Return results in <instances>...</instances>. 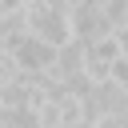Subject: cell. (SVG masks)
I'll return each instance as SVG.
<instances>
[{"label":"cell","instance_id":"6da1fadb","mask_svg":"<svg viewBox=\"0 0 128 128\" xmlns=\"http://www.w3.org/2000/svg\"><path fill=\"white\" fill-rule=\"evenodd\" d=\"M8 56L16 60V68L20 72H28V76H40V72H48L52 68V60H56V48L52 44H44L40 36H32V32H24L12 48H8Z\"/></svg>","mask_w":128,"mask_h":128},{"label":"cell","instance_id":"7a4b0ae2","mask_svg":"<svg viewBox=\"0 0 128 128\" xmlns=\"http://www.w3.org/2000/svg\"><path fill=\"white\" fill-rule=\"evenodd\" d=\"M96 8L108 20V28H128V0H96Z\"/></svg>","mask_w":128,"mask_h":128}]
</instances>
